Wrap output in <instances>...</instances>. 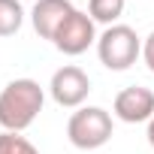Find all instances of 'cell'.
Returning a JSON list of instances; mask_svg holds the SVG:
<instances>
[{
	"instance_id": "8fae6325",
	"label": "cell",
	"mask_w": 154,
	"mask_h": 154,
	"mask_svg": "<svg viewBox=\"0 0 154 154\" xmlns=\"http://www.w3.org/2000/svg\"><path fill=\"white\" fill-rule=\"evenodd\" d=\"M142 60H145V66L154 72V30L142 39Z\"/></svg>"
},
{
	"instance_id": "30bf717a",
	"label": "cell",
	"mask_w": 154,
	"mask_h": 154,
	"mask_svg": "<svg viewBox=\"0 0 154 154\" xmlns=\"http://www.w3.org/2000/svg\"><path fill=\"white\" fill-rule=\"evenodd\" d=\"M0 154H39L36 145L30 139H24L21 133H9L3 130L0 133Z\"/></svg>"
},
{
	"instance_id": "7c38bea8",
	"label": "cell",
	"mask_w": 154,
	"mask_h": 154,
	"mask_svg": "<svg viewBox=\"0 0 154 154\" xmlns=\"http://www.w3.org/2000/svg\"><path fill=\"white\" fill-rule=\"evenodd\" d=\"M145 136H148V145L154 148V118L148 121V130H145Z\"/></svg>"
},
{
	"instance_id": "9c48e42d",
	"label": "cell",
	"mask_w": 154,
	"mask_h": 154,
	"mask_svg": "<svg viewBox=\"0 0 154 154\" xmlns=\"http://www.w3.org/2000/svg\"><path fill=\"white\" fill-rule=\"evenodd\" d=\"M24 24V9L18 0H0V36H15Z\"/></svg>"
},
{
	"instance_id": "7a4b0ae2",
	"label": "cell",
	"mask_w": 154,
	"mask_h": 154,
	"mask_svg": "<svg viewBox=\"0 0 154 154\" xmlns=\"http://www.w3.org/2000/svg\"><path fill=\"white\" fill-rule=\"evenodd\" d=\"M112 115L103 106H82L75 109L66 121V139L79 151H97L112 139Z\"/></svg>"
},
{
	"instance_id": "ba28073f",
	"label": "cell",
	"mask_w": 154,
	"mask_h": 154,
	"mask_svg": "<svg viewBox=\"0 0 154 154\" xmlns=\"http://www.w3.org/2000/svg\"><path fill=\"white\" fill-rule=\"evenodd\" d=\"M127 0H88V15L94 18V24H118V18L124 15Z\"/></svg>"
},
{
	"instance_id": "3957f363",
	"label": "cell",
	"mask_w": 154,
	"mask_h": 154,
	"mask_svg": "<svg viewBox=\"0 0 154 154\" xmlns=\"http://www.w3.org/2000/svg\"><path fill=\"white\" fill-rule=\"evenodd\" d=\"M97 57L106 69L124 72V69H130L136 63V57H142V39L133 27L112 24L97 36Z\"/></svg>"
},
{
	"instance_id": "5b68a950",
	"label": "cell",
	"mask_w": 154,
	"mask_h": 154,
	"mask_svg": "<svg viewBox=\"0 0 154 154\" xmlns=\"http://www.w3.org/2000/svg\"><path fill=\"white\" fill-rule=\"evenodd\" d=\"M51 45L60 54H69V57L85 54L91 45H97V24H94V18L88 12H82V9H72L69 18L57 27Z\"/></svg>"
},
{
	"instance_id": "52a82bcc",
	"label": "cell",
	"mask_w": 154,
	"mask_h": 154,
	"mask_svg": "<svg viewBox=\"0 0 154 154\" xmlns=\"http://www.w3.org/2000/svg\"><path fill=\"white\" fill-rule=\"evenodd\" d=\"M75 6L69 3V0H36L33 9H30V24L33 30L42 36V39H54L57 27L69 18Z\"/></svg>"
},
{
	"instance_id": "6da1fadb",
	"label": "cell",
	"mask_w": 154,
	"mask_h": 154,
	"mask_svg": "<svg viewBox=\"0 0 154 154\" xmlns=\"http://www.w3.org/2000/svg\"><path fill=\"white\" fill-rule=\"evenodd\" d=\"M42 103L45 91L39 88L36 79H12L0 91V127L9 133L27 130L42 112Z\"/></svg>"
},
{
	"instance_id": "8992f818",
	"label": "cell",
	"mask_w": 154,
	"mask_h": 154,
	"mask_svg": "<svg viewBox=\"0 0 154 154\" xmlns=\"http://www.w3.org/2000/svg\"><path fill=\"white\" fill-rule=\"evenodd\" d=\"M112 115L124 124H148L154 118V91L142 85H130L115 94Z\"/></svg>"
},
{
	"instance_id": "277c9868",
	"label": "cell",
	"mask_w": 154,
	"mask_h": 154,
	"mask_svg": "<svg viewBox=\"0 0 154 154\" xmlns=\"http://www.w3.org/2000/svg\"><path fill=\"white\" fill-rule=\"evenodd\" d=\"M48 94L60 109H82L91 94V79L82 66L66 63V66L54 69L51 82H48Z\"/></svg>"
}]
</instances>
